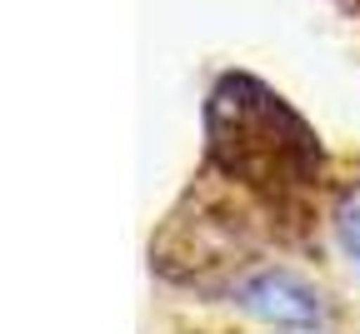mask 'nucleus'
I'll use <instances>...</instances> for the list:
<instances>
[{"label":"nucleus","mask_w":360,"mask_h":334,"mask_svg":"<svg viewBox=\"0 0 360 334\" xmlns=\"http://www.w3.org/2000/svg\"><path fill=\"white\" fill-rule=\"evenodd\" d=\"M205 140L210 160L255 189H305L321 175L315 130L255 75H220L205 95Z\"/></svg>","instance_id":"f257e3e1"},{"label":"nucleus","mask_w":360,"mask_h":334,"mask_svg":"<svg viewBox=\"0 0 360 334\" xmlns=\"http://www.w3.org/2000/svg\"><path fill=\"white\" fill-rule=\"evenodd\" d=\"M231 300L250 319L281 324V329H310V324H321V314H326L315 284H305L290 269H255V274L236 279L231 284Z\"/></svg>","instance_id":"f03ea898"},{"label":"nucleus","mask_w":360,"mask_h":334,"mask_svg":"<svg viewBox=\"0 0 360 334\" xmlns=\"http://www.w3.org/2000/svg\"><path fill=\"white\" fill-rule=\"evenodd\" d=\"M335 240H340L345 260H350L355 274H360V195H350V200L335 210Z\"/></svg>","instance_id":"7ed1b4c3"}]
</instances>
